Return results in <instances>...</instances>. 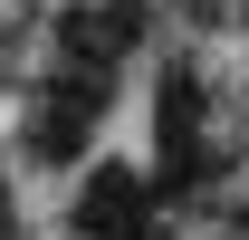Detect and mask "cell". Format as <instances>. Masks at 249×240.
Instances as JSON below:
<instances>
[{
	"mask_svg": "<svg viewBox=\"0 0 249 240\" xmlns=\"http://www.w3.org/2000/svg\"><path fill=\"white\" fill-rule=\"evenodd\" d=\"M87 125H96V87H58L29 116V154L38 163H77V154H87Z\"/></svg>",
	"mask_w": 249,
	"mask_h": 240,
	"instance_id": "obj_1",
	"label": "cell"
}]
</instances>
